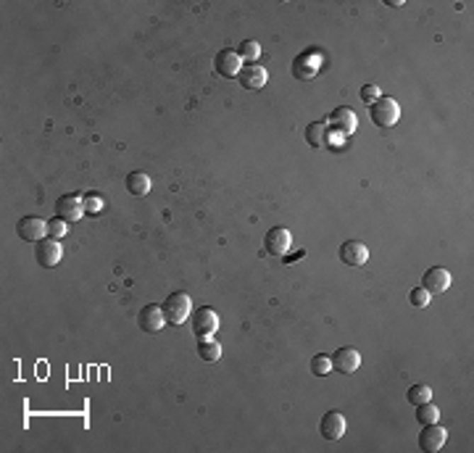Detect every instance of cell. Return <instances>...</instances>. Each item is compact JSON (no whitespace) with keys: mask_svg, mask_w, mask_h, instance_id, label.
Returning a JSON list of instances; mask_svg holds the SVG:
<instances>
[{"mask_svg":"<svg viewBox=\"0 0 474 453\" xmlns=\"http://www.w3.org/2000/svg\"><path fill=\"white\" fill-rule=\"evenodd\" d=\"M161 311H164L167 324H174V327H177V324L187 322V316L193 314V301H190L187 293H171V296L164 301Z\"/></svg>","mask_w":474,"mask_h":453,"instance_id":"cell-1","label":"cell"},{"mask_svg":"<svg viewBox=\"0 0 474 453\" xmlns=\"http://www.w3.org/2000/svg\"><path fill=\"white\" fill-rule=\"evenodd\" d=\"M369 116H372V121L377 124V127H393V124H398L400 119V106L393 98H377V101L372 103V108H369Z\"/></svg>","mask_w":474,"mask_h":453,"instance_id":"cell-2","label":"cell"},{"mask_svg":"<svg viewBox=\"0 0 474 453\" xmlns=\"http://www.w3.org/2000/svg\"><path fill=\"white\" fill-rule=\"evenodd\" d=\"M193 332H196L198 340H205V337H214L219 332V314H216L214 308H196V314H193Z\"/></svg>","mask_w":474,"mask_h":453,"instance_id":"cell-3","label":"cell"},{"mask_svg":"<svg viewBox=\"0 0 474 453\" xmlns=\"http://www.w3.org/2000/svg\"><path fill=\"white\" fill-rule=\"evenodd\" d=\"M64 256V248H61V242L53 240V237H43V240L35 245V259L43 269H53L61 261Z\"/></svg>","mask_w":474,"mask_h":453,"instance_id":"cell-4","label":"cell"},{"mask_svg":"<svg viewBox=\"0 0 474 453\" xmlns=\"http://www.w3.org/2000/svg\"><path fill=\"white\" fill-rule=\"evenodd\" d=\"M214 69H216V74H219V77H224V79H232V77L240 74L242 58L237 56V50H230V47H224V50H219V53H216Z\"/></svg>","mask_w":474,"mask_h":453,"instance_id":"cell-5","label":"cell"},{"mask_svg":"<svg viewBox=\"0 0 474 453\" xmlns=\"http://www.w3.org/2000/svg\"><path fill=\"white\" fill-rule=\"evenodd\" d=\"M56 213L58 219H64L69 224L79 222L84 216V198H79V195H61L56 203Z\"/></svg>","mask_w":474,"mask_h":453,"instance_id":"cell-6","label":"cell"},{"mask_svg":"<svg viewBox=\"0 0 474 453\" xmlns=\"http://www.w3.org/2000/svg\"><path fill=\"white\" fill-rule=\"evenodd\" d=\"M290 242H293V237H290V232L285 227H271L266 232V237H264V248H266L269 256H285L290 250Z\"/></svg>","mask_w":474,"mask_h":453,"instance_id":"cell-7","label":"cell"},{"mask_svg":"<svg viewBox=\"0 0 474 453\" xmlns=\"http://www.w3.org/2000/svg\"><path fill=\"white\" fill-rule=\"evenodd\" d=\"M446 437L448 432L443 430V427L437 425H424V430H422V435H419V448L424 453H437L443 445H446Z\"/></svg>","mask_w":474,"mask_h":453,"instance_id":"cell-8","label":"cell"},{"mask_svg":"<svg viewBox=\"0 0 474 453\" xmlns=\"http://www.w3.org/2000/svg\"><path fill=\"white\" fill-rule=\"evenodd\" d=\"M340 261H343L345 267H363L366 261H369V248L359 240H348L340 245Z\"/></svg>","mask_w":474,"mask_h":453,"instance_id":"cell-9","label":"cell"},{"mask_svg":"<svg viewBox=\"0 0 474 453\" xmlns=\"http://www.w3.org/2000/svg\"><path fill=\"white\" fill-rule=\"evenodd\" d=\"M266 79H269V74H266V69L259 64H242L240 74H237V82H240V87H245V90H261V87L266 84Z\"/></svg>","mask_w":474,"mask_h":453,"instance_id":"cell-10","label":"cell"},{"mask_svg":"<svg viewBox=\"0 0 474 453\" xmlns=\"http://www.w3.org/2000/svg\"><path fill=\"white\" fill-rule=\"evenodd\" d=\"M332 369L340 371V374H354L359 367H361V353L356 348H340V351L332 353Z\"/></svg>","mask_w":474,"mask_h":453,"instance_id":"cell-11","label":"cell"},{"mask_svg":"<svg viewBox=\"0 0 474 453\" xmlns=\"http://www.w3.org/2000/svg\"><path fill=\"white\" fill-rule=\"evenodd\" d=\"M16 230H19L21 240H29V242H40L43 237H47V222H43L40 216H24V219L16 224Z\"/></svg>","mask_w":474,"mask_h":453,"instance_id":"cell-12","label":"cell"},{"mask_svg":"<svg viewBox=\"0 0 474 453\" xmlns=\"http://www.w3.org/2000/svg\"><path fill=\"white\" fill-rule=\"evenodd\" d=\"M137 324H140V330L142 332H148V335H156L161 332V327L167 324V319H164V311H161V306H145L142 311L137 314Z\"/></svg>","mask_w":474,"mask_h":453,"instance_id":"cell-13","label":"cell"},{"mask_svg":"<svg viewBox=\"0 0 474 453\" xmlns=\"http://www.w3.org/2000/svg\"><path fill=\"white\" fill-rule=\"evenodd\" d=\"M319 432L327 440H340L345 432V416L340 411H327L322 416V422H319Z\"/></svg>","mask_w":474,"mask_h":453,"instance_id":"cell-14","label":"cell"},{"mask_svg":"<svg viewBox=\"0 0 474 453\" xmlns=\"http://www.w3.org/2000/svg\"><path fill=\"white\" fill-rule=\"evenodd\" d=\"M329 127L332 130H337V132H343V135H354L356 132V113H354V108H348V106H337L335 111L329 113Z\"/></svg>","mask_w":474,"mask_h":453,"instance_id":"cell-15","label":"cell"},{"mask_svg":"<svg viewBox=\"0 0 474 453\" xmlns=\"http://www.w3.org/2000/svg\"><path fill=\"white\" fill-rule=\"evenodd\" d=\"M422 287H424L427 293H446L448 287H451V274H448V269H443V267L427 269V274L422 277Z\"/></svg>","mask_w":474,"mask_h":453,"instance_id":"cell-16","label":"cell"},{"mask_svg":"<svg viewBox=\"0 0 474 453\" xmlns=\"http://www.w3.org/2000/svg\"><path fill=\"white\" fill-rule=\"evenodd\" d=\"M327 121H311L306 127V142L311 145V148H322L327 142Z\"/></svg>","mask_w":474,"mask_h":453,"instance_id":"cell-17","label":"cell"},{"mask_svg":"<svg viewBox=\"0 0 474 453\" xmlns=\"http://www.w3.org/2000/svg\"><path fill=\"white\" fill-rule=\"evenodd\" d=\"M316 69H319V56H303L293 64V74L298 79H311L316 74Z\"/></svg>","mask_w":474,"mask_h":453,"instance_id":"cell-18","label":"cell"},{"mask_svg":"<svg viewBox=\"0 0 474 453\" xmlns=\"http://www.w3.org/2000/svg\"><path fill=\"white\" fill-rule=\"evenodd\" d=\"M150 177L145 174V172H132L130 177H127V190H130L132 195H148L150 193Z\"/></svg>","mask_w":474,"mask_h":453,"instance_id":"cell-19","label":"cell"},{"mask_svg":"<svg viewBox=\"0 0 474 453\" xmlns=\"http://www.w3.org/2000/svg\"><path fill=\"white\" fill-rule=\"evenodd\" d=\"M198 356H201L203 361H219L222 359V345H219L214 337L198 340Z\"/></svg>","mask_w":474,"mask_h":453,"instance_id":"cell-20","label":"cell"},{"mask_svg":"<svg viewBox=\"0 0 474 453\" xmlns=\"http://www.w3.org/2000/svg\"><path fill=\"white\" fill-rule=\"evenodd\" d=\"M417 419L422 422V425H435L437 419H440V408H437L432 401H427V403H419Z\"/></svg>","mask_w":474,"mask_h":453,"instance_id":"cell-21","label":"cell"},{"mask_svg":"<svg viewBox=\"0 0 474 453\" xmlns=\"http://www.w3.org/2000/svg\"><path fill=\"white\" fill-rule=\"evenodd\" d=\"M406 401L414 403V406L427 403V401H432V390H429V385H411V388L406 390Z\"/></svg>","mask_w":474,"mask_h":453,"instance_id":"cell-22","label":"cell"},{"mask_svg":"<svg viewBox=\"0 0 474 453\" xmlns=\"http://www.w3.org/2000/svg\"><path fill=\"white\" fill-rule=\"evenodd\" d=\"M237 56L242 61H248V64H256V58L261 56V45L256 40H242L240 45H237Z\"/></svg>","mask_w":474,"mask_h":453,"instance_id":"cell-23","label":"cell"},{"mask_svg":"<svg viewBox=\"0 0 474 453\" xmlns=\"http://www.w3.org/2000/svg\"><path fill=\"white\" fill-rule=\"evenodd\" d=\"M329 369H332V361L327 359V356L316 353L314 359H311V374L314 377H325V374H329Z\"/></svg>","mask_w":474,"mask_h":453,"instance_id":"cell-24","label":"cell"},{"mask_svg":"<svg viewBox=\"0 0 474 453\" xmlns=\"http://www.w3.org/2000/svg\"><path fill=\"white\" fill-rule=\"evenodd\" d=\"M429 298H432V293H427L424 287H414V290L409 293V301L414 308H427Z\"/></svg>","mask_w":474,"mask_h":453,"instance_id":"cell-25","label":"cell"},{"mask_svg":"<svg viewBox=\"0 0 474 453\" xmlns=\"http://www.w3.org/2000/svg\"><path fill=\"white\" fill-rule=\"evenodd\" d=\"M66 232H69V222H64V219H50L47 222V237L58 240V237H64Z\"/></svg>","mask_w":474,"mask_h":453,"instance_id":"cell-26","label":"cell"},{"mask_svg":"<svg viewBox=\"0 0 474 453\" xmlns=\"http://www.w3.org/2000/svg\"><path fill=\"white\" fill-rule=\"evenodd\" d=\"M377 98H380V87H377V84H363L361 87V101L372 106Z\"/></svg>","mask_w":474,"mask_h":453,"instance_id":"cell-27","label":"cell"},{"mask_svg":"<svg viewBox=\"0 0 474 453\" xmlns=\"http://www.w3.org/2000/svg\"><path fill=\"white\" fill-rule=\"evenodd\" d=\"M103 208V198L101 195H87L84 198V213L90 211V213H101Z\"/></svg>","mask_w":474,"mask_h":453,"instance_id":"cell-28","label":"cell"}]
</instances>
